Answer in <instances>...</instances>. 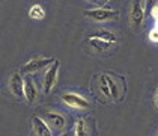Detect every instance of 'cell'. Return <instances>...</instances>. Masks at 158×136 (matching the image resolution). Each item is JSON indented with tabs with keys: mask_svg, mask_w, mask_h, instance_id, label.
Instances as JSON below:
<instances>
[{
	"mask_svg": "<svg viewBox=\"0 0 158 136\" xmlns=\"http://www.w3.org/2000/svg\"><path fill=\"white\" fill-rule=\"evenodd\" d=\"M32 129L36 136H53V132L48 124L45 123V120H42L41 116H36V115L32 118Z\"/></svg>",
	"mask_w": 158,
	"mask_h": 136,
	"instance_id": "cell-8",
	"label": "cell"
},
{
	"mask_svg": "<svg viewBox=\"0 0 158 136\" xmlns=\"http://www.w3.org/2000/svg\"><path fill=\"white\" fill-rule=\"evenodd\" d=\"M89 44L94 47V49L97 50L98 53H101V51H106V50L110 49L109 42H106V41H102V39H99V38H95V37H90L89 38Z\"/></svg>",
	"mask_w": 158,
	"mask_h": 136,
	"instance_id": "cell-10",
	"label": "cell"
},
{
	"mask_svg": "<svg viewBox=\"0 0 158 136\" xmlns=\"http://www.w3.org/2000/svg\"><path fill=\"white\" fill-rule=\"evenodd\" d=\"M45 123L50 125V129H57V130H63L65 125H66V118L62 115L60 112H56V111H51V112H47L45 115Z\"/></svg>",
	"mask_w": 158,
	"mask_h": 136,
	"instance_id": "cell-7",
	"label": "cell"
},
{
	"mask_svg": "<svg viewBox=\"0 0 158 136\" xmlns=\"http://www.w3.org/2000/svg\"><path fill=\"white\" fill-rule=\"evenodd\" d=\"M29 17H30L32 20H42V18L45 17V9H44L41 5H33V6H30V9H29Z\"/></svg>",
	"mask_w": 158,
	"mask_h": 136,
	"instance_id": "cell-12",
	"label": "cell"
},
{
	"mask_svg": "<svg viewBox=\"0 0 158 136\" xmlns=\"http://www.w3.org/2000/svg\"><path fill=\"white\" fill-rule=\"evenodd\" d=\"M56 61L54 58H45V56H39V58H33L29 62H26L21 68L23 73H27V74H32V73H38L41 70H44L45 67H50L53 62Z\"/></svg>",
	"mask_w": 158,
	"mask_h": 136,
	"instance_id": "cell-3",
	"label": "cell"
},
{
	"mask_svg": "<svg viewBox=\"0 0 158 136\" xmlns=\"http://www.w3.org/2000/svg\"><path fill=\"white\" fill-rule=\"evenodd\" d=\"M152 17L158 20V6H154V9H152Z\"/></svg>",
	"mask_w": 158,
	"mask_h": 136,
	"instance_id": "cell-17",
	"label": "cell"
},
{
	"mask_svg": "<svg viewBox=\"0 0 158 136\" xmlns=\"http://www.w3.org/2000/svg\"><path fill=\"white\" fill-rule=\"evenodd\" d=\"M92 37L99 38V39H102V41H106V42H109V44H114V42L118 41L116 35H114L111 30H107V29H102L101 32H98V33L92 35Z\"/></svg>",
	"mask_w": 158,
	"mask_h": 136,
	"instance_id": "cell-11",
	"label": "cell"
},
{
	"mask_svg": "<svg viewBox=\"0 0 158 136\" xmlns=\"http://www.w3.org/2000/svg\"><path fill=\"white\" fill-rule=\"evenodd\" d=\"M9 91L15 97H24V77L17 71L9 76Z\"/></svg>",
	"mask_w": 158,
	"mask_h": 136,
	"instance_id": "cell-6",
	"label": "cell"
},
{
	"mask_svg": "<svg viewBox=\"0 0 158 136\" xmlns=\"http://www.w3.org/2000/svg\"><path fill=\"white\" fill-rule=\"evenodd\" d=\"M62 101L66 106L73 107V109H89L90 107V103L85 97H81L80 94H75V92H65V94H62Z\"/></svg>",
	"mask_w": 158,
	"mask_h": 136,
	"instance_id": "cell-5",
	"label": "cell"
},
{
	"mask_svg": "<svg viewBox=\"0 0 158 136\" xmlns=\"http://www.w3.org/2000/svg\"><path fill=\"white\" fill-rule=\"evenodd\" d=\"M145 21V2H133L130 9V23L134 30H139Z\"/></svg>",
	"mask_w": 158,
	"mask_h": 136,
	"instance_id": "cell-2",
	"label": "cell"
},
{
	"mask_svg": "<svg viewBox=\"0 0 158 136\" xmlns=\"http://www.w3.org/2000/svg\"><path fill=\"white\" fill-rule=\"evenodd\" d=\"M149 39H151L152 42H158V29L157 27L149 32Z\"/></svg>",
	"mask_w": 158,
	"mask_h": 136,
	"instance_id": "cell-16",
	"label": "cell"
},
{
	"mask_svg": "<svg viewBox=\"0 0 158 136\" xmlns=\"http://www.w3.org/2000/svg\"><path fill=\"white\" fill-rule=\"evenodd\" d=\"M75 136H87V129L83 120L75 121Z\"/></svg>",
	"mask_w": 158,
	"mask_h": 136,
	"instance_id": "cell-15",
	"label": "cell"
},
{
	"mask_svg": "<svg viewBox=\"0 0 158 136\" xmlns=\"http://www.w3.org/2000/svg\"><path fill=\"white\" fill-rule=\"evenodd\" d=\"M99 91H101L102 95H106L107 99H111V94H110V88H109V83H107V79H106V74L99 76Z\"/></svg>",
	"mask_w": 158,
	"mask_h": 136,
	"instance_id": "cell-14",
	"label": "cell"
},
{
	"mask_svg": "<svg viewBox=\"0 0 158 136\" xmlns=\"http://www.w3.org/2000/svg\"><path fill=\"white\" fill-rule=\"evenodd\" d=\"M59 67H60V62H59V59H56L48 67V70L45 71V74H44V83H42L45 92H51L53 88L56 86L57 79H59Z\"/></svg>",
	"mask_w": 158,
	"mask_h": 136,
	"instance_id": "cell-4",
	"label": "cell"
},
{
	"mask_svg": "<svg viewBox=\"0 0 158 136\" xmlns=\"http://www.w3.org/2000/svg\"><path fill=\"white\" fill-rule=\"evenodd\" d=\"M155 103H157V107H158V89H157V94H155Z\"/></svg>",
	"mask_w": 158,
	"mask_h": 136,
	"instance_id": "cell-18",
	"label": "cell"
},
{
	"mask_svg": "<svg viewBox=\"0 0 158 136\" xmlns=\"http://www.w3.org/2000/svg\"><path fill=\"white\" fill-rule=\"evenodd\" d=\"M60 136H68V135H66V133H62V135Z\"/></svg>",
	"mask_w": 158,
	"mask_h": 136,
	"instance_id": "cell-19",
	"label": "cell"
},
{
	"mask_svg": "<svg viewBox=\"0 0 158 136\" xmlns=\"http://www.w3.org/2000/svg\"><path fill=\"white\" fill-rule=\"evenodd\" d=\"M157 136H158V135H157Z\"/></svg>",
	"mask_w": 158,
	"mask_h": 136,
	"instance_id": "cell-21",
	"label": "cell"
},
{
	"mask_svg": "<svg viewBox=\"0 0 158 136\" xmlns=\"http://www.w3.org/2000/svg\"><path fill=\"white\" fill-rule=\"evenodd\" d=\"M85 17L89 20H94L98 23L104 21H113L119 18V11L118 9H110V8H94V9H86Z\"/></svg>",
	"mask_w": 158,
	"mask_h": 136,
	"instance_id": "cell-1",
	"label": "cell"
},
{
	"mask_svg": "<svg viewBox=\"0 0 158 136\" xmlns=\"http://www.w3.org/2000/svg\"><path fill=\"white\" fill-rule=\"evenodd\" d=\"M36 97H38L36 85H35L33 79L30 76H27V77H24V99L29 104H33L36 101Z\"/></svg>",
	"mask_w": 158,
	"mask_h": 136,
	"instance_id": "cell-9",
	"label": "cell"
},
{
	"mask_svg": "<svg viewBox=\"0 0 158 136\" xmlns=\"http://www.w3.org/2000/svg\"><path fill=\"white\" fill-rule=\"evenodd\" d=\"M157 29H158V20H157Z\"/></svg>",
	"mask_w": 158,
	"mask_h": 136,
	"instance_id": "cell-20",
	"label": "cell"
},
{
	"mask_svg": "<svg viewBox=\"0 0 158 136\" xmlns=\"http://www.w3.org/2000/svg\"><path fill=\"white\" fill-rule=\"evenodd\" d=\"M106 79H107V83H109V88H110V94H111V100H116L119 99V92H121V89L118 86V83H116V80H113L109 74H106Z\"/></svg>",
	"mask_w": 158,
	"mask_h": 136,
	"instance_id": "cell-13",
	"label": "cell"
}]
</instances>
